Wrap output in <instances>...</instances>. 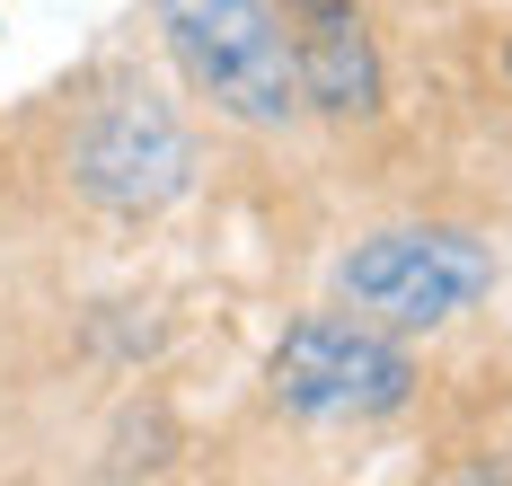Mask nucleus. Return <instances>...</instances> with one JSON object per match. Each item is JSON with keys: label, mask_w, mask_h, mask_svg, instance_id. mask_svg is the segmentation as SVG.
Listing matches in <instances>:
<instances>
[{"label": "nucleus", "mask_w": 512, "mask_h": 486, "mask_svg": "<svg viewBox=\"0 0 512 486\" xmlns=\"http://www.w3.org/2000/svg\"><path fill=\"white\" fill-rule=\"evenodd\" d=\"M283 36H292V80H301V115L327 124H380L389 115V62L362 18V0H274Z\"/></svg>", "instance_id": "39448f33"}, {"label": "nucleus", "mask_w": 512, "mask_h": 486, "mask_svg": "<svg viewBox=\"0 0 512 486\" xmlns=\"http://www.w3.org/2000/svg\"><path fill=\"white\" fill-rule=\"evenodd\" d=\"M504 283L495 248L460 221H389L336 257V301L389 336H442Z\"/></svg>", "instance_id": "f03ea898"}, {"label": "nucleus", "mask_w": 512, "mask_h": 486, "mask_svg": "<svg viewBox=\"0 0 512 486\" xmlns=\"http://www.w3.org/2000/svg\"><path fill=\"white\" fill-rule=\"evenodd\" d=\"M495 71H504V89H512V36H504V45H495Z\"/></svg>", "instance_id": "423d86ee"}, {"label": "nucleus", "mask_w": 512, "mask_h": 486, "mask_svg": "<svg viewBox=\"0 0 512 486\" xmlns=\"http://www.w3.org/2000/svg\"><path fill=\"white\" fill-rule=\"evenodd\" d=\"M62 177L80 204H98L115 221H142V213H168L186 186H195V142L168 98L151 89H115L106 107L80 115L71 151H62Z\"/></svg>", "instance_id": "20e7f679"}, {"label": "nucleus", "mask_w": 512, "mask_h": 486, "mask_svg": "<svg viewBox=\"0 0 512 486\" xmlns=\"http://www.w3.org/2000/svg\"><path fill=\"white\" fill-rule=\"evenodd\" d=\"M415 389H424V372H415L407 336L371 327L345 301L292 319L265 354V398L292 425H380V416L415 407Z\"/></svg>", "instance_id": "7ed1b4c3"}, {"label": "nucleus", "mask_w": 512, "mask_h": 486, "mask_svg": "<svg viewBox=\"0 0 512 486\" xmlns=\"http://www.w3.org/2000/svg\"><path fill=\"white\" fill-rule=\"evenodd\" d=\"M159 45L177 80L239 133H292L301 124V80H292V36L274 0H151Z\"/></svg>", "instance_id": "f257e3e1"}]
</instances>
